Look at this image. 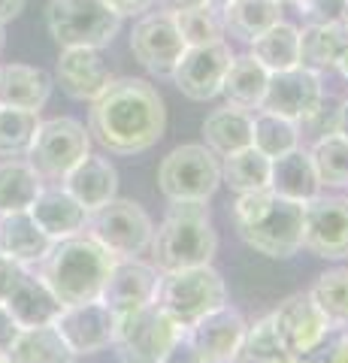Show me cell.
Segmentation results:
<instances>
[{
  "mask_svg": "<svg viewBox=\"0 0 348 363\" xmlns=\"http://www.w3.org/2000/svg\"><path fill=\"white\" fill-rule=\"evenodd\" d=\"M173 18H176V28L182 33L185 45H206V43L228 40L215 6H197V9H188V13H179Z\"/></svg>",
  "mask_w": 348,
  "mask_h": 363,
  "instance_id": "f35d334b",
  "label": "cell"
},
{
  "mask_svg": "<svg viewBox=\"0 0 348 363\" xmlns=\"http://www.w3.org/2000/svg\"><path fill=\"white\" fill-rule=\"evenodd\" d=\"M43 182L25 157H6L0 161V215L28 212L43 191Z\"/></svg>",
  "mask_w": 348,
  "mask_h": 363,
  "instance_id": "4dcf8cb0",
  "label": "cell"
},
{
  "mask_svg": "<svg viewBox=\"0 0 348 363\" xmlns=\"http://www.w3.org/2000/svg\"><path fill=\"white\" fill-rule=\"evenodd\" d=\"M221 185V157L203 143L179 145L158 167V188L170 203H206Z\"/></svg>",
  "mask_w": 348,
  "mask_h": 363,
  "instance_id": "8992f818",
  "label": "cell"
},
{
  "mask_svg": "<svg viewBox=\"0 0 348 363\" xmlns=\"http://www.w3.org/2000/svg\"><path fill=\"white\" fill-rule=\"evenodd\" d=\"M348 37L339 25H303L300 28V67L312 73H333V64L345 52Z\"/></svg>",
  "mask_w": 348,
  "mask_h": 363,
  "instance_id": "1f68e13d",
  "label": "cell"
},
{
  "mask_svg": "<svg viewBox=\"0 0 348 363\" xmlns=\"http://www.w3.org/2000/svg\"><path fill=\"white\" fill-rule=\"evenodd\" d=\"M21 9H25V0H0V25L18 18Z\"/></svg>",
  "mask_w": 348,
  "mask_h": 363,
  "instance_id": "7dc6e473",
  "label": "cell"
},
{
  "mask_svg": "<svg viewBox=\"0 0 348 363\" xmlns=\"http://www.w3.org/2000/svg\"><path fill=\"white\" fill-rule=\"evenodd\" d=\"M25 267L16 264L13 257H6L4 252H0V303H6V297L13 294V288L18 285V279L25 276Z\"/></svg>",
  "mask_w": 348,
  "mask_h": 363,
  "instance_id": "b9f144b4",
  "label": "cell"
},
{
  "mask_svg": "<svg viewBox=\"0 0 348 363\" xmlns=\"http://www.w3.org/2000/svg\"><path fill=\"white\" fill-rule=\"evenodd\" d=\"M309 157L315 164V173L321 188H345L348 185V136L342 133H324L312 143Z\"/></svg>",
  "mask_w": 348,
  "mask_h": 363,
  "instance_id": "e575fe53",
  "label": "cell"
},
{
  "mask_svg": "<svg viewBox=\"0 0 348 363\" xmlns=\"http://www.w3.org/2000/svg\"><path fill=\"white\" fill-rule=\"evenodd\" d=\"M282 4L276 0H230L218 9L224 37H233L240 43H252L261 37L266 28H273L276 21H282Z\"/></svg>",
  "mask_w": 348,
  "mask_h": 363,
  "instance_id": "4316f807",
  "label": "cell"
},
{
  "mask_svg": "<svg viewBox=\"0 0 348 363\" xmlns=\"http://www.w3.org/2000/svg\"><path fill=\"white\" fill-rule=\"evenodd\" d=\"M300 143H303V130L297 121L266 109H257L252 116V145L261 155H266L269 161L300 149Z\"/></svg>",
  "mask_w": 348,
  "mask_h": 363,
  "instance_id": "d6a6232c",
  "label": "cell"
},
{
  "mask_svg": "<svg viewBox=\"0 0 348 363\" xmlns=\"http://www.w3.org/2000/svg\"><path fill=\"white\" fill-rule=\"evenodd\" d=\"M309 297L327 315L333 330H348V267H333L321 272L315 285L309 288Z\"/></svg>",
  "mask_w": 348,
  "mask_h": 363,
  "instance_id": "d590c367",
  "label": "cell"
},
{
  "mask_svg": "<svg viewBox=\"0 0 348 363\" xmlns=\"http://www.w3.org/2000/svg\"><path fill=\"white\" fill-rule=\"evenodd\" d=\"M112 260L116 257L88 233H76L52 245V252L37 267V276L46 281L61 306L91 303L103 294Z\"/></svg>",
  "mask_w": 348,
  "mask_h": 363,
  "instance_id": "7a4b0ae2",
  "label": "cell"
},
{
  "mask_svg": "<svg viewBox=\"0 0 348 363\" xmlns=\"http://www.w3.org/2000/svg\"><path fill=\"white\" fill-rule=\"evenodd\" d=\"M333 73H339V76L345 79V82H348V45H345V52L339 55V61L333 64Z\"/></svg>",
  "mask_w": 348,
  "mask_h": 363,
  "instance_id": "681fc988",
  "label": "cell"
},
{
  "mask_svg": "<svg viewBox=\"0 0 348 363\" xmlns=\"http://www.w3.org/2000/svg\"><path fill=\"white\" fill-rule=\"evenodd\" d=\"M155 303H158L182 330H188V327L197 324L203 315L215 312L228 303V285H224L221 272L212 264L161 272V285H158Z\"/></svg>",
  "mask_w": 348,
  "mask_h": 363,
  "instance_id": "277c9868",
  "label": "cell"
},
{
  "mask_svg": "<svg viewBox=\"0 0 348 363\" xmlns=\"http://www.w3.org/2000/svg\"><path fill=\"white\" fill-rule=\"evenodd\" d=\"M297 13L306 25H342L348 0H294Z\"/></svg>",
  "mask_w": 348,
  "mask_h": 363,
  "instance_id": "ab89813d",
  "label": "cell"
},
{
  "mask_svg": "<svg viewBox=\"0 0 348 363\" xmlns=\"http://www.w3.org/2000/svg\"><path fill=\"white\" fill-rule=\"evenodd\" d=\"M252 58L261 61L269 73H282L291 67H300V28L291 21H276L273 28H266L261 37L252 43Z\"/></svg>",
  "mask_w": 348,
  "mask_h": 363,
  "instance_id": "f546056e",
  "label": "cell"
},
{
  "mask_svg": "<svg viewBox=\"0 0 348 363\" xmlns=\"http://www.w3.org/2000/svg\"><path fill=\"white\" fill-rule=\"evenodd\" d=\"M55 330L64 336V342L70 345V351L76 357L97 354V351L112 345V336H116V315H112L100 300L64 306L61 315L55 318Z\"/></svg>",
  "mask_w": 348,
  "mask_h": 363,
  "instance_id": "e0dca14e",
  "label": "cell"
},
{
  "mask_svg": "<svg viewBox=\"0 0 348 363\" xmlns=\"http://www.w3.org/2000/svg\"><path fill=\"white\" fill-rule=\"evenodd\" d=\"M252 116L254 112L230 106V104L221 109H212L203 121V145L215 152L218 157L249 149L252 145Z\"/></svg>",
  "mask_w": 348,
  "mask_h": 363,
  "instance_id": "83f0119b",
  "label": "cell"
},
{
  "mask_svg": "<svg viewBox=\"0 0 348 363\" xmlns=\"http://www.w3.org/2000/svg\"><path fill=\"white\" fill-rule=\"evenodd\" d=\"M112 70L100 49H61L58 67H55V82L73 100L91 104L112 82Z\"/></svg>",
  "mask_w": 348,
  "mask_h": 363,
  "instance_id": "d6986e66",
  "label": "cell"
},
{
  "mask_svg": "<svg viewBox=\"0 0 348 363\" xmlns=\"http://www.w3.org/2000/svg\"><path fill=\"white\" fill-rule=\"evenodd\" d=\"M28 212L52 242L85 233V224H88V209L67 194L64 185H43V191Z\"/></svg>",
  "mask_w": 348,
  "mask_h": 363,
  "instance_id": "44dd1931",
  "label": "cell"
},
{
  "mask_svg": "<svg viewBox=\"0 0 348 363\" xmlns=\"http://www.w3.org/2000/svg\"><path fill=\"white\" fill-rule=\"evenodd\" d=\"M333 130H336V133H342V136H348V100H342L339 112H336V118H333Z\"/></svg>",
  "mask_w": 348,
  "mask_h": 363,
  "instance_id": "c3c4849f",
  "label": "cell"
},
{
  "mask_svg": "<svg viewBox=\"0 0 348 363\" xmlns=\"http://www.w3.org/2000/svg\"><path fill=\"white\" fill-rule=\"evenodd\" d=\"M269 315H273L276 333L282 339L285 351H291V354L306 357L309 351H315L324 339L333 333V324L315 306V300L309 297V291L291 294V297L285 303H279V309Z\"/></svg>",
  "mask_w": 348,
  "mask_h": 363,
  "instance_id": "2e32d148",
  "label": "cell"
},
{
  "mask_svg": "<svg viewBox=\"0 0 348 363\" xmlns=\"http://www.w3.org/2000/svg\"><path fill=\"white\" fill-rule=\"evenodd\" d=\"M306 363H348V330H333L315 351H309Z\"/></svg>",
  "mask_w": 348,
  "mask_h": 363,
  "instance_id": "60d3db41",
  "label": "cell"
},
{
  "mask_svg": "<svg viewBox=\"0 0 348 363\" xmlns=\"http://www.w3.org/2000/svg\"><path fill=\"white\" fill-rule=\"evenodd\" d=\"M52 240L43 233V227L30 218V212L0 215V252L13 257L25 269L43 264V257L52 252Z\"/></svg>",
  "mask_w": 348,
  "mask_h": 363,
  "instance_id": "603a6c76",
  "label": "cell"
},
{
  "mask_svg": "<svg viewBox=\"0 0 348 363\" xmlns=\"http://www.w3.org/2000/svg\"><path fill=\"white\" fill-rule=\"evenodd\" d=\"M106 4L116 9V13L121 16V18H137V16H142V13H149V9L155 6V0H106Z\"/></svg>",
  "mask_w": 348,
  "mask_h": 363,
  "instance_id": "ee69618b",
  "label": "cell"
},
{
  "mask_svg": "<svg viewBox=\"0 0 348 363\" xmlns=\"http://www.w3.org/2000/svg\"><path fill=\"white\" fill-rule=\"evenodd\" d=\"M164 363H206L203 357H200V351L194 348V342L188 339V333H182L173 342V348L167 351V357H164Z\"/></svg>",
  "mask_w": 348,
  "mask_h": 363,
  "instance_id": "7bdbcfd3",
  "label": "cell"
},
{
  "mask_svg": "<svg viewBox=\"0 0 348 363\" xmlns=\"http://www.w3.org/2000/svg\"><path fill=\"white\" fill-rule=\"evenodd\" d=\"M167 130V106L158 88L145 79H112L91 100L88 133L109 155L130 157L155 149Z\"/></svg>",
  "mask_w": 348,
  "mask_h": 363,
  "instance_id": "6da1fadb",
  "label": "cell"
},
{
  "mask_svg": "<svg viewBox=\"0 0 348 363\" xmlns=\"http://www.w3.org/2000/svg\"><path fill=\"white\" fill-rule=\"evenodd\" d=\"M224 4H230V0H209V6H215V9H221Z\"/></svg>",
  "mask_w": 348,
  "mask_h": 363,
  "instance_id": "816d5d0a",
  "label": "cell"
},
{
  "mask_svg": "<svg viewBox=\"0 0 348 363\" xmlns=\"http://www.w3.org/2000/svg\"><path fill=\"white\" fill-rule=\"evenodd\" d=\"M197 6H209V0H155L152 9H161L167 16H179V13H188V9H197Z\"/></svg>",
  "mask_w": 348,
  "mask_h": 363,
  "instance_id": "bcb514c9",
  "label": "cell"
},
{
  "mask_svg": "<svg viewBox=\"0 0 348 363\" xmlns=\"http://www.w3.org/2000/svg\"><path fill=\"white\" fill-rule=\"evenodd\" d=\"M303 248L324 260L348 257V197L315 194L303 203Z\"/></svg>",
  "mask_w": 348,
  "mask_h": 363,
  "instance_id": "8fae6325",
  "label": "cell"
},
{
  "mask_svg": "<svg viewBox=\"0 0 348 363\" xmlns=\"http://www.w3.org/2000/svg\"><path fill=\"white\" fill-rule=\"evenodd\" d=\"M6 354L16 363H73L76 360L70 345L64 342V336L55 330V324L18 327Z\"/></svg>",
  "mask_w": 348,
  "mask_h": 363,
  "instance_id": "f1b7e54d",
  "label": "cell"
},
{
  "mask_svg": "<svg viewBox=\"0 0 348 363\" xmlns=\"http://www.w3.org/2000/svg\"><path fill=\"white\" fill-rule=\"evenodd\" d=\"M4 306H6V312L13 315V321L18 327L55 324V318H58L61 309H64V306L58 303V297L49 291V285L33 269H28L25 276L18 279V285L13 288V294L6 297Z\"/></svg>",
  "mask_w": 348,
  "mask_h": 363,
  "instance_id": "cb8c5ba5",
  "label": "cell"
},
{
  "mask_svg": "<svg viewBox=\"0 0 348 363\" xmlns=\"http://www.w3.org/2000/svg\"><path fill=\"white\" fill-rule=\"evenodd\" d=\"M269 363H306V357H303V354H291V351H285L282 357H276V360H269Z\"/></svg>",
  "mask_w": 348,
  "mask_h": 363,
  "instance_id": "f907efd6",
  "label": "cell"
},
{
  "mask_svg": "<svg viewBox=\"0 0 348 363\" xmlns=\"http://www.w3.org/2000/svg\"><path fill=\"white\" fill-rule=\"evenodd\" d=\"M85 233L103 245L112 257H142L152 245L155 221L140 203L112 197L100 209L88 212Z\"/></svg>",
  "mask_w": 348,
  "mask_h": 363,
  "instance_id": "9c48e42d",
  "label": "cell"
},
{
  "mask_svg": "<svg viewBox=\"0 0 348 363\" xmlns=\"http://www.w3.org/2000/svg\"><path fill=\"white\" fill-rule=\"evenodd\" d=\"M245 330H249V321L242 318V312L233 309L230 303H224L221 309L203 315L197 324H191L185 333L206 363H233L240 354Z\"/></svg>",
  "mask_w": 348,
  "mask_h": 363,
  "instance_id": "ac0fdd59",
  "label": "cell"
},
{
  "mask_svg": "<svg viewBox=\"0 0 348 363\" xmlns=\"http://www.w3.org/2000/svg\"><path fill=\"white\" fill-rule=\"evenodd\" d=\"M46 28L61 49H103L121 30V16L106 0H52Z\"/></svg>",
  "mask_w": 348,
  "mask_h": 363,
  "instance_id": "5b68a950",
  "label": "cell"
},
{
  "mask_svg": "<svg viewBox=\"0 0 348 363\" xmlns=\"http://www.w3.org/2000/svg\"><path fill=\"white\" fill-rule=\"evenodd\" d=\"M185 330L167 315L158 303L116 318L112 348L121 363H164L167 351Z\"/></svg>",
  "mask_w": 348,
  "mask_h": 363,
  "instance_id": "ba28073f",
  "label": "cell"
},
{
  "mask_svg": "<svg viewBox=\"0 0 348 363\" xmlns=\"http://www.w3.org/2000/svg\"><path fill=\"white\" fill-rule=\"evenodd\" d=\"M276 4H282V6H288V4H294V0H276Z\"/></svg>",
  "mask_w": 348,
  "mask_h": 363,
  "instance_id": "9f6ffc18",
  "label": "cell"
},
{
  "mask_svg": "<svg viewBox=\"0 0 348 363\" xmlns=\"http://www.w3.org/2000/svg\"><path fill=\"white\" fill-rule=\"evenodd\" d=\"M16 333H18V324L13 321V315L6 312V306L0 303V354H4V351H9Z\"/></svg>",
  "mask_w": 348,
  "mask_h": 363,
  "instance_id": "f6af8a7d",
  "label": "cell"
},
{
  "mask_svg": "<svg viewBox=\"0 0 348 363\" xmlns=\"http://www.w3.org/2000/svg\"><path fill=\"white\" fill-rule=\"evenodd\" d=\"M40 128V112L0 106V157H25Z\"/></svg>",
  "mask_w": 348,
  "mask_h": 363,
  "instance_id": "8d00e7d4",
  "label": "cell"
},
{
  "mask_svg": "<svg viewBox=\"0 0 348 363\" xmlns=\"http://www.w3.org/2000/svg\"><path fill=\"white\" fill-rule=\"evenodd\" d=\"M266 82H269V70L261 61L252 58V52L233 55L228 73H224V82H221V94L228 97L230 106L257 112L264 104Z\"/></svg>",
  "mask_w": 348,
  "mask_h": 363,
  "instance_id": "484cf974",
  "label": "cell"
},
{
  "mask_svg": "<svg viewBox=\"0 0 348 363\" xmlns=\"http://www.w3.org/2000/svg\"><path fill=\"white\" fill-rule=\"evenodd\" d=\"M342 30H345V37H348V13H345V18H342V25H339Z\"/></svg>",
  "mask_w": 348,
  "mask_h": 363,
  "instance_id": "11a10c76",
  "label": "cell"
},
{
  "mask_svg": "<svg viewBox=\"0 0 348 363\" xmlns=\"http://www.w3.org/2000/svg\"><path fill=\"white\" fill-rule=\"evenodd\" d=\"M233 55L237 52L230 49L228 40L206 43V45H188L179 64L173 67L170 82L188 100L206 104V100L221 94V82H224V73H228Z\"/></svg>",
  "mask_w": 348,
  "mask_h": 363,
  "instance_id": "4fadbf2b",
  "label": "cell"
},
{
  "mask_svg": "<svg viewBox=\"0 0 348 363\" xmlns=\"http://www.w3.org/2000/svg\"><path fill=\"white\" fill-rule=\"evenodd\" d=\"M0 363H16V360H13V357H9V354H6V351H4V354H0Z\"/></svg>",
  "mask_w": 348,
  "mask_h": 363,
  "instance_id": "db71d44e",
  "label": "cell"
},
{
  "mask_svg": "<svg viewBox=\"0 0 348 363\" xmlns=\"http://www.w3.org/2000/svg\"><path fill=\"white\" fill-rule=\"evenodd\" d=\"M152 264L158 272L212 264L218 252V230L206 203H170V209L152 233Z\"/></svg>",
  "mask_w": 348,
  "mask_h": 363,
  "instance_id": "3957f363",
  "label": "cell"
},
{
  "mask_svg": "<svg viewBox=\"0 0 348 363\" xmlns=\"http://www.w3.org/2000/svg\"><path fill=\"white\" fill-rule=\"evenodd\" d=\"M237 230L242 242L254 248L257 255L288 260L303 248V203L273 194L269 206L252 224H242Z\"/></svg>",
  "mask_w": 348,
  "mask_h": 363,
  "instance_id": "30bf717a",
  "label": "cell"
},
{
  "mask_svg": "<svg viewBox=\"0 0 348 363\" xmlns=\"http://www.w3.org/2000/svg\"><path fill=\"white\" fill-rule=\"evenodd\" d=\"M158 285H161V272L155 264H149L142 257H116L109 267L100 303L116 318H121V315L137 312L142 306L155 303Z\"/></svg>",
  "mask_w": 348,
  "mask_h": 363,
  "instance_id": "9a60e30c",
  "label": "cell"
},
{
  "mask_svg": "<svg viewBox=\"0 0 348 363\" xmlns=\"http://www.w3.org/2000/svg\"><path fill=\"white\" fill-rule=\"evenodd\" d=\"M55 79L43 67L0 64V106L40 112L49 104Z\"/></svg>",
  "mask_w": 348,
  "mask_h": 363,
  "instance_id": "7402d4cb",
  "label": "cell"
},
{
  "mask_svg": "<svg viewBox=\"0 0 348 363\" xmlns=\"http://www.w3.org/2000/svg\"><path fill=\"white\" fill-rule=\"evenodd\" d=\"M269 167H273V161L257 152L254 145H249V149H240L228 157H221V182L233 194L264 191L269 188Z\"/></svg>",
  "mask_w": 348,
  "mask_h": 363,
  "instance_id": "836d02e7",
  "label": "cell"
},
{
  "mask_svg": "<svg viewBox=\"0 0 348 363\" xmlns=\"http://www.w3.org/2000/svg\"><path fill=\"white\" fill-rule=\"evenodd\" d=\"M188 49L182 33L176 28V18L161 13V9H149V13L137 16L130 30V52L145 70L158 79H170L173 67Z\"/></svg>",
  "mask_w": 348,
  "mask_h": 363,
  "instance_id": "7c38bea8",
  "label": "cell"
},
{
  "mask_svg": "<svg viewBox=\"0 0 348 363\" xmlns=\"http://www.w3.org/2000/svg\"><path fill=\"white\" fill-rule=\"evenodd\" d=\"M269 191L276 197L294 200V203H309L315 194H321V182L315 173V164L309 157V149H294L282 157H273L269 167Z\"/></svg>",
  "mask_w": 348,
  "mask_h": 363,
  "instance_id": "d4e9b609",
  "label": "cell"
},
{
  "mask_svg": "<svg viewBox=\"0 0 348 363\" xmlns=\"http://www.w3.org/2000/svg\"><path fill=\"white\" fill-rule=\"evenodd\" d=\"M91 152V133L76 118H40L25 161L37 169L46 185H61V179Z\"/></svg>",
  "mask_w": 348,
  "mask_h": 363,
  "instance_id": "52a82bcc",
  "label": "cell"
},
{
  "mask_svg": "<svg viewBox=\"0 0 348 363\" xmlns=\"http://www.w3.org/2000/svg\"><path fill=\"white\" fill-rule=\"evenodd\" d=\"M321 106H324L321 73H312L306 67H291V70H282V73H269L261 109L279 112V116L303 124L321 116Z\"/></svg>",
  "mask_w": 348,
  "mask_h": 363,
  "instance_id": "5bb4252c",
  "label": "cell"
},
{
  "mask_svg": "<svg viewBox=\"0 0 348 363\" xmlns=\"http://www.w3.org/2000/svg\"><path fill=\"white\" fill-rule=\"evenodd\" d=\"M61 185H64L67 194L79 203V206H85L88 212H94V209L103 206V203H109L112 197H118L116 167H112L109 157L91 155V152L61 179Z\"/></svg>",
  "mask_w": 348,
  "mask_h": 363,
  "instance_id": "ffe728a7",
  "label": "cell"
},
{
  "mask_svg": "<svg viewBox=\"0 0 348 363\" xmlns=\"http://www.w3.org/2000/svg\"><path fill=\"white\" fill-rule=\"evenodd\" d=\"M285 354V345L276 333V324H273V315H264L261 321L249 324L245 330V339L240 345V354L233 363H269L276 357Z\"/></svg>",
  "mask_w": 348,
  "mask_h": 363,
  "instance_id": "74e56055",
  "label": "cell"
},
{
  "mask_svg": "<svg viewBox=\"0 0 348 363\" xmlns=\"http://www.w3.org/2000/svg\"><path fill=\"white\" fill-rule=\"evenodd\" d=\"M4 45H6V33H4V25H0V52H4Z\"/></svg>",
  "mask_w": 348,
  "mask_h": 363,
  "instance_id": "f5cc1de1",
  "label": "cell"
}]
</instances>
